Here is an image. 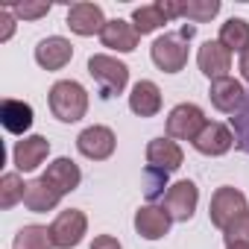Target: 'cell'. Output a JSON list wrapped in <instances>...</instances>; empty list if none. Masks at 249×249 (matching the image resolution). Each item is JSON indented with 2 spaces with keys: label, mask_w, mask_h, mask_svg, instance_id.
<instances>
[{
  "label": "cell",
  "mask_w": 249,
  "mask_h": 249,
  "mask_svg": "<svg viewBox=\"0 0 249 249\" xmlns=\"http://www.w3.org/2000/svg\"><path fill=\"white\" fill-rule=\"evenodd\" d=\"M167 185V173H161V170H156V167H147V196L150 199H156L159 196V188H164Z\"/></svg>",
  "instance_id": "f546056e"
},
{
  "label": "cell",
  "mask_w": 249,
  "mask_h": 249,
  "mask_svg": "<svg viewBox=\"0 0 249 249\" xmlns=\"http://www.w3.org/2000/svg\"><path fill=\"white\" fill-rule=\"evenodd\" d=\"M138 30L132 27V21H123V18H114V21H108L106 27H103V33H100V41H103V47H108V50H117V53H132L135 47H138Z\"/></svg>",
  "instance_id": "e0dca14e"
},
{
  "label": "cell",
  "mask_w": 249,
  "mask_h": 249,
  "mask_svg": "<svg viewBox=\"0 0 249 249\" xmlns=\"http://www.w3.org/2000/svg\"><path fill=\"white\" fill-rule=\"evenodd\" d=\"M88 73L103 88V97L123 94V88H126V82H129V68L120 59L106 56V53H97V56L88 59Z\"/></svg>",
  "instance_id": "3957f363"
},
{
  "label": "cell",
  "mask_w": 249,
  "mask_h": 249,
  "mask_svg": "<svg viewBox=\"0 0 249 249\" xmlns=\"http://www.w3.org/2000/svg\"><path fill=\"white\" fill-rule=\"evenodd\" d=\"M9 9H12V15L21 18V21H36V18H44L53 6H50V3H21V6H9Z\"/></svg>",
  "instance_id": "f1b7e54d"
},
{
  "label": "cell",
  "mask_w": 249,
  "mask_h": 249,
  "mask_svg": "<svg viewBox=\"0 0 249 249\" xmlns=\"http://www.w3.org/2000/svg\"><path fill=\"white\" fill-rule=\"evenodd\" d=\"M170 223H173V217L159 205H141L135 211V231L144 240H161L170 231Z\"/></svg>",
  "instance_id": "2e32d148"
},
{
  "label": "cell",
  "mask_w": 249,
  "mask_h": 249,
  "mask_svg": "<svg viewBox=\"0 0 249 249\" xmlns=\"http://www.w3.org/2000/svg\"><path fill=\"white\" fill-rule=\"evenodd\" d=\"M71 59H73V44L68 38H62V36L41 38L38 47H36V62L44 71H62Z\"/></svg>",
  "instance_id": "4fadbf2b"
},
{
  "label": "cell",
  "mask_w": 249,
  "mask_h": 249,
  "mask_svg": "<svg viewBox=\"0 0 249 249\" xmlns=\"http://www.w3.org/2000/svg\"><path fill=\"white\" fill-rule=\"evenodd\" d=\"M217 12H220L217 0H188V3H179V18H188L194 24H208Z\"/></svg>",
  "instance_id": "d4e9b609"
},
{
  "label": "cell",
  "mask_w": 249,
  "mask_h": 249,
  "mask_svg": "<svg viewBox=\"0 0 249 249\" xmlns=\"http://www.w3.org/2000/svg\"><path fill=\"white\" fill-rule=\"evenodd\" d=\"M12 249H56L53 246V237H50V226H24L15 240H12Z\"/></svg>",
  "instance_id": "603a6c76"
},
{
  "label": "cell",
  "mask_w": 249,
  "mask_h": 249,
  "mask_svg": "<svg viewBox=\"0 0 249 249\" xmlns=\"http://www.w3.org/2000/svg\"><path fill=\"white\" fill-rule=\"evenodd\" d=\"M117 147V138L108 126H88L76 135V150L91 161H106Z\"/></svg>",
  "instance_id": "ba28073f"
},
{
  "label": "cell",
  "mask_w": 249,
  "mask_h": 249,
  "mask_svg": "<svg viewBox=\"0 0 249 249\" xmlns=\"http://www.w3.org/2000/svg\"><path fill=\"white\" fill-rule=\"evenodd\" d=\"M44 179L65 196V194H71V191H76L79 188V182H82V173H79V167H76V161L73 159H56L53 164H47V173H44Z\"/></svg>",
  "instance_id": "44dd1931"
},
{
  "label": "cell",
  "mask_w": 249,
  "mask_h": 249,
  "mask_svg": "<svg viewBox=\"0 0 249 249\" xmlns=\"http://www.w3.org/2000/svg\"><path fill=\"white\" fill-rule=\"evenodd\" d=\"M47 156H50V141L44 135H27L12 150V161L18 173H33L38 164H44Z\"/></svg>",
  "instance_id": "30bf717a"
},
{
  "label": "cell",
  "mask_w": 249,
  "mask_h": 249,
  "mask_svg": "<svg viewBox=\"0 0 249 249\" xmlns=\"http://www.w3.org/2000/svg\"><path fill=\"white\" fill-rule=\"evenodd\" d=\"M205 123H208L205 111L196 103H179L167 114V138H173V141H191L194 144V138L202 132Z\"/></svg>",
  "instance_id": "277c9868"
},
{
  "label": "cell",
  "mask_w": 249,
  "mask_h": 249,
  "mask_svg": "<svg viewBox=\"0 0 249 249\" xmlns=\"http://www.w3.org/2000/svg\"><path fill=\"white\" fill-rule=\"evenodd\" d=\"M182 161H185V153L173 138H153L147 144V164L150 167H156L161 173H170V170H179Z\"/></svg>",
  "instance_id": "9a60e30c"
},
{
  "label": "cell",
  "mask_w": 249,
  "mask_h": 249,
  "mask_svg": "<svg viewBox=\"0 0 249 249\" xmlns=\"http://www.w3.org/2000/svg\"><path fill=\"white\" fill-rule=\"evenodd\" d=\"M65 24H68L71 33H76V36H100L108 21H106L103 9H100L97 3H85V0H82V3H73V6L68 9V21H65Z\"/></svg>",
  "instance_id": "7c38bea8"
},
{
  "label": "cell",
  "mask_w": 249,
  "mask_h": 249,
  "mask_svg": "<svg viewBox=\"0 0 249 249\" xmlns=\"http://www.w3.org/2000/svg\"><path fill=\"white\" fill-rule=\"evenodd\" d=\"M229 53H246L249 50V21L246 18H229L220 24V38H217Z\"/></svg>",
  "instance_id": "7402d4cb"
},
{
  "label": "cell",
  "mask_w": 249,
  "mask_h": 249,
  "mask_svg": "<svg viewBox=\"0 0 249 249\" xmlns=\"http://www.w3.org/2000/svg\"><path fill=\"white\" fill-rule=\"evenodd\" d=\"M223 237H226V246L229 243H249V211L240 214L234 223H229L223 229Z\"/></svg>",
  "instance_id": "83f0119b"
},
{
  "label": "cell",
  "mask_w": 249,
  "mask_h": 249,
  "mask_svg": "<svg viewBox=\"0 0 249 249\" xmlns=\"http://www.w3.org/2000/svg\"><path fill=\"white\" fill-rule=\"evenodd\" d=\"M231 123H234V144H237L243 153H249V94H246L243 108L231 117Z\"/></svg>",
  "instance_id": "4316f807"
},
{
  "label": "cell",
  "mask_w": 249,
  "mask_h": 249,
  "mask_svg": "<svg viewBox=\"0 0 249 249\" xmlns=\"http://www.w3.org/2000/svg\"><path fill=\"white\" fill-rule=\"evenodd\" d=\"M47 103H50V111L56 120L62 123H76L85 117L88 111V91L76 82V79H59L50 94H47Z\"/></svg>",
  "instance_id": "6da1fadb"
},
{
  "label": "cell",
  "mask_w": 249,
  "mask_h": 249,
  "mask_svg": "<svg viewBox=\"0 0 249 249\" xmlns=\"http://www.w3.org/2000/svg\"><path fill=\"white\" fill-rule=\"evenodd\" d=\"M196 65H199V71L214 82V79L229 76V71H231V53H229L220 41H202V47H199V53H196Z\"/></svg>",
  "instance_id": "5bb4252c"
},
{
  "label": "cell",
  "mask_w": 249,
  "mask_h": 249,
  "mask_svg": "<svg viewBox=\"0 0 249 249\" xmlns=\"http://www.w3.org/2000/svg\"><path fill=\"white\" fill-rule=\"evenodd\" d=\"M226 249H249V243H229Z\"/></svg>",
  "instance_id": "836d02e7"
},
{
  "label": "cell",
  "mask_w": 249,
  "mask_h": 249,
  "mask_svg": "<svg viewBox=\"0 0 249 249\" xmlns=\"http://www.w3.org/2000/svg\"><path fill=\"white\" fill-rule=\"evenodd\" d=\"M240 73H243V79L249 82V50L240 56Z\"/></svg>",
  "instance_id": "d6a6232c"
},
{
  "label": "cell",
  "mask_w": 249,
  "mask_h": 249,
  "mask_svg": "<svg viewBox=\"0 0 249 249\" xmlns=\"http://www.w3.org/2000/svg\"><path fill=\"white\" fill-rule=\"evenodd\" d=\"M24 191H27V182L21 179V173H6L0 179V208L9 211L12 205L24 202Z\"/></svg>",
  "instance_id": "484cf974"
},
{
  "label": "cell",
  "mask_w": 249,
  "mask_h": 249,
  "mask_svg": "<svg viewBox=\"0 0 249 249\" xmlns=\"http://www.w3.org/2000/svg\"><path fill=\"white\" fill-rule=\"evenodd\" d=\"M164 24H170V21H167V15H164L161 3L138 6V9L132 12V27L138 30V36H150V33H156V30H159V27H164Z\"/></svg>",
  "instance_id": "cb8c5ba5"
},
{
  "label": "cell",
  "mask_w": 249,
  "mask_h": 249,
  "mask_svg": "<svg viewBox=\"0 0 249 249\" xmlns=\"http://www.w3.org/2000/svg\"><path fill=\"white\" fill-rule=\"evenodd\" d=\"M33 106L24 103V100H3V106H0V123H3V129L12 132V135H24L30 132L33 126Z\"/></svg>",
  "instance_id": "ac0fdd59"
},
{
  "label": "cell",
  "mask_w": 249,
  "mask_h": 249,
  "mask_svg": "<svg viewBox=\"0 0 249 249\" xmlns=\"http://www.w3.org/2000/svg\"><path fill=\"white\" fill-rule=\"evenodd\" d=\"M62 202V194L44 179V176H38V179H33V182H27V191H24V205L30 208V211H36V214H44V211H53L56 205Z\"/></svg>",
  "instance_id": "ffe728a7"
},
{
  "label": "cell",
  "mask_w": 249,
  "mask_h": 249,
  "mask_svg": "<svg viewBox=\"0 0 249 249\" xmlns=\"http://www.w3.org/2000/svg\"><path fill=\"white\" fill-rule=\"evenodd\" d=\"M246 94H249V91H246L237 79H231V76L214 79L211 88H208L211 106H214L217 111H223V114H237V111L243 108V103H246Z\"/></svg>",
  "instance_id": "9c48e42d"
},
{
  "label": "cell",
  "mask_w": 249,
  "mask_h": 249,
  "mask_svg": "<svg viewBox=\"0 0 249 249\" xmlns=\"http://www.w3.org/2000/svg\"><path fill=\"white\" fill-rule=\"evenodd\" d=\"M129 108L138 114V117H156L161 111V91L153 79H141L132 85V94H129Z\"/></svg>",
  "instance_id": "d6986e66"
},
{
  "label": "cell",
  "mask_w": 249,
  "mask_h": 249,
  "mask_svg": "<svg viewBox=\"0 0 249 249\" xmlns=\"http://www.w3.org/2000/svg\"><path fill=\"white\" fill-rule=\"evenodd\" d=\"M234 144V132L226 126V123H217V120H208L202 132L194 138V150L202 153V156H226Z\"/></svg>",
  "instance_id": "8fae6325"
},
{
  "label": "cell",
  "mask_w": 249,
  "mask_h": 249,
  "mask_svg": "<svg viewBox=\"0 0 249 249\" xmlns=\"http://www.w3.org/2000/svg\"><path fill=\"white\" fill-rule=\"evenodd\" d=\"M196 202H199V188L191 182V179H182V182H173L164 194V211L176 220V223H188L196 211Z\"/></svg>",
  "instance_id": "52a82bcc"
},
{
  "label": "cell",
  "mask_w": 249,
  "mask_h": 249,
  "mask_svg": "<svg viewBox=\"0 0 249 249\" xmlns=\"http://www.w3.org/2000/svg\"><path fill=\"white\" fill-rule=\"evenodd\" d=\"M88 231V217L79 211V208H68L62 211L53 223H50V237H53V246L56 249H73L82 243Z\"/></svg>",
  "instance_id": "8992f818"
},
{
  "label": "cell",
  "mask_w": 249,
  "mask_h": 249,
  "mask_svg": "<svg viewBox=\"0 0 249 249\" xmlns=\"http://www.w3.org/2000/svg\"><path fill=\"white\" fill-rule=\"evenodd\" d=\"M246 211H249L246 196H243L237 188H231V185L217 188L214 196H211V205H208V217H211V223H214L220 231H223L229 223H234L240 214H246Z\"/></svg>",
  "instance_id": "5b68a950"
},
{
  "label": "cell",
  "mask_w": 249,
  "mask_h": 249,
  "mask_svg": "<svg viewBox=\"0 0 249 249\" xmlns=\"http://www.w3.org/2000/svg\"><path fill=\"white\" fill-rule=\"evenodd\" d=\"M91 249H123V246H120V240L111 237V234H97L94 243H91Z\"/></svg>",
  "instance_id": "1f68e13d"
},
{
  "label": "cell",
  "mask_w": 249,
  "mask_h": 249,
  "mask_svg": "<svg viewBox=\"0 0 249 249\" xmlns=\"http://www.w3.org/2000/svg\"><path fill=\"white\" fill-rule=\"evenodd\" d=\"M0 21H3V33H0V41H9L12 33H15V15H12L9 6H6V9H0Z\"/></svg>",
  "instance_id": "4dcf8cb0"
},
{
  "label": "cell",
  "mask_w": 249,
  "mask_h": 249,
  "mask_svg": "<svg viewBox=\"0 0 249 249\" xmlns=\"http://www.w3.org/2000/svg\"><path fill=\"white\" fill-rule=\"evenodd\" d=\"M194 36V27H182V33H164L153 41L150 56L153 65L164 73H179L188 65V38Z\"/></svg>",
  "instance_id": "7a4b0ae2"
}]
</instances>
